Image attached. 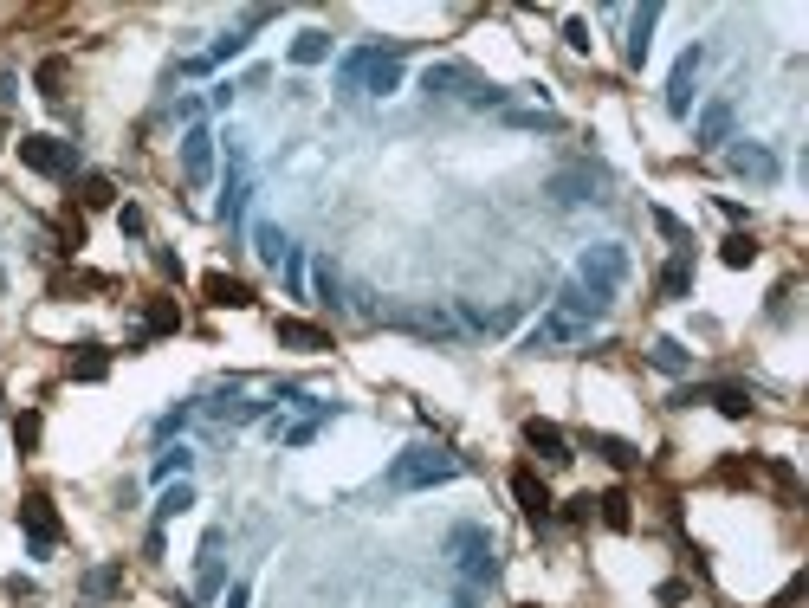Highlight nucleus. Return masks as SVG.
<instances>
[{"label":"nucleus","mask_w":809,"mask_h":608,"mask_svg":"<svg viewBox=\"0 0 809 608\" xmlns=\"http://www.w3.org/2000/svg\"><path fill=\"white\" fill-rule=\"evenodd\" d=\"M732 98H719V104H706V117H699V149H725L732 143Z\"/></svg>","instance_id":"obj_25"},{"label":"nucleus","mask_w":809,"mask_h":608,"mask_svg":"<svg viewBox=\"0 0 809 608\" xmlns=\"http://www.w3.org/2000/svg\"><path fill=\"white\" fill-rule=\"evenodd\" d=\"M712 479H719V486H758V479H764V460H758V453H732V460L712 466Z\"/></svg>","instance_id":"obj_26"},{"label":"nucleus","mask_w":809,"mask_h":608,"mask_svg":"<svg viewBox=\"0 0 809 608\" xmlns=\"http://www.w3.org/2000/svg\"><path fill=\"white\" fill-rule=\"evenodd\" d=\"M20 531H26V550H33V557H52V550L65 544L59 505H52L46 492H26V499H20Z\"/></svg>","instance_id":"obj_7"},{"label":"nucleus","mask_w":809,"mask_h":608,"mask_svg":"<svg viewBox=\"0 0 809 608\" xmlns=\"http://www.w3.org/2000/svg\"><path fill=\"white\" fill-rule=\"evenodd\" d=\"M602 175L596 169H564V175H551V195L557 201H602Z\"/></svg>","instance_id":"obj_22"},{"label":"nucleus","mask_w":809,"mask_h":608,"mask_svg":"<svg viewBox=\"0 0 809 608\" xmlns=\"http://www.w3.org/2000/svg\"><path fill=\"white\" fill-rule=\"evenodd\" d=\"M20 162L33 175H46V182H72L78 175V143H65V136H20Z\"/></svg>","instance_id":"obj_6"},{"label":"nucleus","mask_w":809,"mask_h":608,"mask_svg":"<svg viewBox=\"0 0 809 608\" xmlns=\"http://www.w3.org/2000/svg\"><path fill=\"white\" fill-rule=\"evenodd\" d=\"M117 227L130 233V240H143V227H149V220H143V207H117Z\"/></svg>","instance_id":"obj_44"},{"label":"nucleus","mask_w":809,"mask_h":608,"mask_svg":"<svg viewBox=\"0 0 809 608\" xmlns=\"http://www.w3.org/2000/svg\"><path fill=\"white\" fill-rule=\"evenodd\" d=\"M512 499H518V511H525L531 531L551 524V486L538 479V466H512Z\"/></svg>","instance_id":"obj_11"},{"label":"nucleus","mask_w":809,"mask_h":608,"mask_svg":"<svg viewBox=\"0 0 809 608\" xmlns=\"http://www.w3.org/2000/svg\"><path fill=\"white\" fill-rule=\"evenodd\" d=\"M699 65H706V46H687V52L674 59V72H667V110H674V117H687V110H693Z\"/></svg>","instance_id":"obj_12"},{"label":"nucleus","mask_w":809,"mask_h":608,"mask_svg":"<svg viewBox=\"0 0 809 608\" xmlns=\"http://www.w3.org/2000/svg\"><path fill=\"white\" fill-rule=\"evenodd\" d=\"M376 317H382V324H395V330H415V337H434V343H447L460 330L441 304H395V311H376Z\"/></svg>","instance_id":"obj_9"},{"label":"nucleus","mask_w":809,"mask_h":608,"mask_svg":"<svg viewBox=\"0 0 809 608\" xmlns=\"http://www.w3.org/2000/svg\"><path fill=\"white\" fill-rule=\"evenodd\" d=\"M622 279H628V253L615 240H602V246H589L583 253V266H577V285L596 304H615V292H622Z\"/></svg>","instance_id":"obj_4"},{"label":"nucleus","mask_w":809,"mask_h":608,"mask_svg":"<svg viewBox=\"0 0 809 608\" xmlns=\"http://www.w3.org/2000/svg\"><path fill=\"white\" fill-rule=\"evenodd\" d=\"M402 39L395 46H356L344 52V65H337V91H369V98H389L395 85H402Z\"/></svg>","instance_id":"obj_2"},{"label":"nucleus","mask_w":809,"mask_h":608,"mask_svg":"<svg viewBox=\"0 0 809 608\" xmlns=\"http://www.w3.org/2000/svg\"><path fill=\"white\" fill-rule=\"evenodd\" d=\"M78 207H85V214L117 207V182H111V175H85V182H78Z\"/></svg>","instance_id":"obj_31"},{"label":"nucleus","mask_w":809,"mask_h":608,"mask_svg":"<svg viewBox=\"0 0 809 608\" xmlns=\"http://www.w3.org/2000/svg\"><path fill=\"white\" fill-rule=\"evenodd\" d=\"M318 304H331V311L344 304V285H337V272H331V266H318Z\"/></svg>","instance_id":"obj_43"},{"label":"nucleus","mask_w":809,"mask_h":608,"mask_svg":"<svg viewBox=\"0 0 809 608\" xmlns=\"http://www.w3.org/2000/svg\"><path fill=\"white\" fill-rule=\"evenodd\" d=\"M78 246H85V220L65 214V220H59V253H78Z\"/></svg>","instance_id":"obj_41"},{"label":"nucleus","mask_w":809,"mask_h":608,"mask_svg":"<svg viewBox=\"0 0 809 608\" xmlns=\"http://www.w3.org/2000/svg\"><path fill=\"white\" fill-rule=\"evenodd\" d=\"M589 518H602L609 531H635V499H628L622 486H615V492H596V499H589Z\"/></svg>","instance_id":"obj_23"},{"label":"nucleus","mask_w":809,"mask_h":608,"mask_svg":"<svg viewBox=\"0 0 809 608\" xmlns=\"http://www.w3.org/2000/svg\"><path fill=\"white\" fill-rule=\"evenodd\" d=\"M72 292H117L111 272H59L52 279V298H72Z\"/></svg>","instance_id":"obj_29"},{"label":"nucleus","mask_w":809,"mask_h":608,"mask_svg":"<svg viewBox=\"0 0 809 608\" xmlns=\"http://www.w3.org/2000/svg\"><path fill=\"white\" fill-rule=\"evenodd\" d=\"M693 292V246H674V259L661 266V279H654V298L661 304H680Z\"/></svg>","instance_id":"obj_15"},{"label":"nucleus","mask_w":809,"mask_h":608,"mask_svg":"<svg viewBox=\"0 0 809 608\" xmlns=\"http://www.w3.org/2000/svg\"><path fill=\"white\" fill-rule=\"evenodd\" d=\"M699 402H712L725 421H751V389L745 382H706V389H680L674 395V408H699Z\"/></svg>","instance_id":"obj_8"},{"label":"nucleus","mask_w":809,"mask_h":608,"mask_svg":"<svg viewBox=\"0 0 809 608\" xmlns=\"http://www.w3.org/2000/svg\"><path fill=\"white\" fill-rule=\"evenodd\" d=\"M803 596H809V570H797V576H790V583L777 589V602H771V608H797Z\"/></svg>","instance_id":"obj_40"},{"label":"nucleus","mask_w":809,"mask_h":608,"mask_svg":"<svg viewBox=\"0 0 809 608\" xmlns=\"http://www.w3.org/2000/svg\"><path fill=\"white\" fill-rule=\"evenodd\" d=\"M583 337V324H570V317H538V324L518 337V356H544V350H557V343H577Z\"/></svg>","instance_id":"obj_14"},{"label":"nucleus","mask_w":809,"mask_h":608,"mask_svg":"<svg viewBox=\"0 0 809 608\" xmlns=\"http://www.w3.org/2000/svg\"><path fill=\"white\" fill-rule=\"evenodd\" d=\"M648 363L661 369V376H687L693 356H687V343H680V337H654V343H648Z\"/></svg>","instance_id":"obj_27"},{"label":"nucleus","mask_w":809,"mask_h":608,"mask_svg":"<svg viewBox=\"0 0 809 608\" xmlns=\"http://www.w3.org/2000/svg\"><path fill=\"white\" fill-rule=\"evenodd\" d=\"M65 376L72 382H104L111 376V350H104V343H78V350L65 356Z\"/></svg>","instance_id":"obj_21"},{"label":"nucleus","mask_w":809,"mask_h":608,"mask_svg":"<svg viewBox=\"0 0 809 608\" xmlns=\"http://www.w3.org/2000/svg\"><path fill=\"white\" fill-rule=\"evenodd\" d=\"M253 253L272 259V266H285V253H292V246H285V233L272 227V220H259V227H253Z\"/></svg>","instance_id":"obj_34"},{"label":"nucleus","mask_w":809,"mask_h":608,"mask_svg":"<svg viewBox=\"0 0 809 608\" xmlns=\"http://www.w3.org/2000/svg\"><path fill=\"white\" fill-rule=\"evenodd\" d=\"M201 298H208L214 311H246V304H253V285L233 279V272H201Z\"/></svg>","instance_id":"obj_16"},{"label":"nucleus","mask_w":809,"mask_h":608,"mask_svg":"<svg viewBox=\"0 0 809 608\" xmlns=\"http://www.w3.org/2000/svg\"><path fill=\"white\" fill-rule=\"evenodd\" d=\"M525 447L538 453L544 466H570V460H577V453H570V434L557 421H544V414H531V421H525Z\"/></svg>","instance_id":"obj_13"},{"label":"nucleus","mask_w":809,"mask_h":608,"mask_svg":"<svg viewBox=\"0 0 809 608\" xmlns=\"http://www.w3.org/2000/svg\"><path fill=\"white\" fill-rule=\"evenodd\" d=\"M654 26H661V0H648V7H635L628 13V46H622V59L635 65H648V39H654Z\"/></svg>","instance_id":"obj_17"},{"label":"nucleus","mask_w":809,"mask_h":608,"mask_svg":"<svg viewBox=\"0 0 809 608\" xmlns=\"http://www.w3.org/2000/svg\"><path fill=\"white\" fill-rule=\"evenodd\" d=\"M564 46L570 52H589V26L583 20H564Z\"/></svg>","instance_id":"obj_46"},{"label":"nucleus","mask_w":809,"mask_h":608,"mask_svg":"<svg viewBox=\"0 0 809 608\" xmlns=\"http://www.w3.org/2000/svg\"><path fill=\"white\" fill-rule=\"evenodd\" d=\"M331 59V33H298L292 39V65H324Z\"/></svg>","instance_id":"obj_35"},{"label":"nucleus","mask_w":809,"mask_h":608,"mask_svg":"<svg viewBox=\"0 0 809 608\" xmlns=\"http://www.w3.org/2000/svg\"><path fill=\"white\" fill-rule=\"evenodd\" d=\"M551 311H557V317H570V324H583V330H589V324H596L602 311H609V304H596V298H589V292H583L577 279H570L564 292H557V304H551Z\"/></svg>","instance_id":"obj_24"},{"label":"nucleus","mask_w":809,"mask_h":608,"mask_svg":"<svg viewBox=\"0 0 809 608\" xmlns=\"http://www.w3.org/2000/svg\"><path fill=\"white\" fill-rule=\"evenodd\" d=\"M188 460H195L188 447H169V453L156 460V479H175V473H188Z\"/></svg>","instance_id":"obj_42"},{"label":"nucleus","mask_w":809,"mask_h":608,"mask_svg":"<svg viewBox=\"0 0 809 608\" xmlns=\"http://www.w3.org/2000/svg\"><path fill=\"white\" fill-rule=\"evenodd\" d=\"M175 330H182V304H175V298H149L143 304V330H136V350H143L149 337H175Z\"/></svg>","instance_id":"obj_19"},{"label":"nucleus","mask_w":809,"mask_h":608,"mask_svg":"<svg viewBox=\"0 0 809 608\" xmlns=\"http://www.w3.org/2000/svg\"><path fill=\"white\" fill-rule=\"evenodd\" d=\"M447 557H454V570H460L473 589L499 576V550H492V537L479 531V524H454V531H447Z\"/></svg>","instance_id":"obj_3"},{"label":"nucleus","mask_w":809,"mask_h":608,"mask_svg":"<svg viewBox=\"0 0 809 608\" xmlns=\"http://www.w3.org/2000/svg\"><path fill=\"white\" fill-rule=\"evenodd\" d=\"M201 596H214L221 589V531H208V544H201V576H195Z\"/></svg>","instance_id":"obj_33"},{"label":"nucleus","mask_w":809,"mask_h":608,"mask_svg":"<svg viewBox=\"0 0 809 608\" xmlns=\"http://www.w3.org/2000/svg\"><path fill=\"white\" fill-rule=\"evenodd\" d=\"M654 227H661L667 240H680V246H687V227H680V214H667V207H654Z\"/></svg>","instance_id":"obj_45"},{"label":"nucleus","mask_w":809,"mask_h":608,"mask_svg":"<svg viewBox=\"0 0 809 608\" xmlns=\"http://www.w3.org/2000/svg\"><path fill=\"white\" fill-rule=\"evenodd\" d=\"M421 91L428 98H466V104H505V91L492 85V78H479V72H466V65H428V78H421Z\"/></svg>","instance_id":"obj_5"},{"label":"nucleus","mask_w":809,"mask_h":608,"mask_svg":"<svg viewBox=\"0 0 809 608\" xmlns=\"http://www.w3.org/2000/svg\"><path fill=\"white\" fill-rule=\"evenodd\" d=\"M195 505V486H188V479H175L169 492H162V505H156V518H182V511Z\"/></svg>","instance_id":"obj_37"},{"label":"nucleus","mask_w":809,"mask_h":608,"mask_svg":"<svg viewBox=\"0 0 809 608\" xmlns=\"http://www.w3.org/2000/svg\"><path fill=\"white\" fill-rule=\"evenodd\" d=\"M285 292H292V298H305V253H298V246L285 253Z\"/></svg>","instance_id":"obj_39"},{"label":"nucleus","mask_w":809,"mask_h":608,"mask_svg":"<svg viewBox=\"0 0 809 608\" xmlns=\"http://www.w3.org/2000/svg\"><path fill=\"white\" fill-rule=\"evenodd\" d=\"M725 162H732L745 182H758V188H771L777 175H784V162H777V149H764V143H751V136H732L725 143Z\"/></svg>","instance_id":"obj_10"},{"label":"nucleus","mask_w":809,"mask_h":608,"mask_svg":"<svg viewBox=\"0 0 809 608\" xmlns=\"http://www.w3.org/2000/svg\"><path fill=\"white\" fill-rule=\"evenodd\" d=\"M182 175H188L195 188L214 175V136L201 130V123H188V136H182Z\"/></svg>","instance_id":"obj_18"},{"label":"nucleus","mask_w":809,"mask_h":608,"mask_svg":"<svg viewBox=\"0 0 809 608\" xmlns=\"http://www.w3.org/2000/svg\"><path fill=\"white\" fill-rule=\"evenodd\" d=\"M246 596H253V589H246V583H233V589H227V608H246Z\"/></svg>","instance_id":"obj_48"},{"label":"nucleus","mask_w":809,"mask_h":608,"mask_svg":"<svg viewBox=\"0 0 809 608\" xmlns=\"http://www.w3.org/2000/svg\"><path fill=\"white\" fill-rule=\"evenodd\" d=\"M564 518H570V524H589V492H583V499H570V505H564Z\"/></svg>","instance_id":"obj_47"},{"label":"nucleus","mask_w":809,"mask_h":608,"mask_svg":"<svg viewBox=\"0 0 809 608\" xmlns=\"http://www.w3.org/2000/svg\"><path fill=\"white\" fill-rule=\"evenodd\" d=\"M39 434H46V427H39V414H33V408H26V414H20V421H13V447H20V453H26V460H33V453H39Z\"/></svg>","instance_id":"obj_36"},{"label":"nucleus","mask_w":809,"mask_h":608,"mask_svg":"<svg viewBox=\"0 0 809 608\" xmlns=\"http://www.w3.org/2000/svg\"><path fill=\"white\" fill-rule=\"evenodd\" d=\"M123 589V563H104V570L85 576V596H117Z\"/></svg>","instance_id":"obj_38"},{"label":"nucleus","mask_w":809,"mask_h":608,"mask_svg":"<svg viewBox=\"0 0 809 608\" xmlns=\"http://www.w3.org/2000/svg\"><path fill=\"white\" fill-rule=\"evenodd\" d=\"M279 343H285V350L318 356V350H331V330H324V324H305V317H279Z\"/></svg>","instance_id":"obj_20"},{"label":"nucleus","mask_w":809,"mask_h":608,"mask_svg":"<svg viewBox=\"0 0 809 608\" xmlns=\"http://www.w3.org/2000/svg\"><path fill=\"white\" fill-rule=\"evenodd\" d=\"M466 460L454 447H441V440H415V447L395 453L389 466V492H428V486H447V479H460Z\"/></svg>","instance_id":"obj_1"},{"label":"nucleus","mask_w":809,"mask_h":608,"mask_svg":"<svg viewBox=\"0 0 809 608\" xmlns=\"http://www.w3.org/2000/svg\"><path fill=\"white\" fill-rule=\"evenodd\" d=\"M33 85H39V98H52V104H59V98H65V85H72V65H65V59H39Z\"/></svg>","instance_id":"obj_30"},{"label":"nucleus","mask_w":809,"mask_h":608,"mask_svg":"<svg viewBox=\"0 0 809 608\" xmlns=\"http://www.w3.org/2000/svg\"><path fill=\"white\" fill-rule=\"evenodd\" d=\"M589 453H602V460L622 466V473H628V466H641V447H635V440H622V434H589Z\"/></svg>","instance_id":"obj_28"},{"label":"nucleus","mask_w":809,"mask_h":608,"mask_svg":"<svg viewBox=\"0 0 809 608\" xmlns=\"http://www.w3.org/2000/svg\"><path fill=\"white\" fill-rule=\"evenodd\" d=\"M719 259H725V266H732V272H745L751 259H758V233H745V227H738V233H725Z\"/></svg>","instance_id":"obj_32"}]
</instances>
